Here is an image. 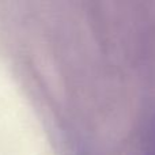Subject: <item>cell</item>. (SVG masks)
<instances>
[]
</instances>
